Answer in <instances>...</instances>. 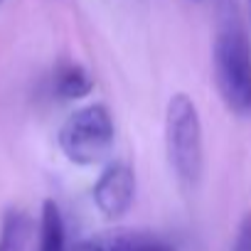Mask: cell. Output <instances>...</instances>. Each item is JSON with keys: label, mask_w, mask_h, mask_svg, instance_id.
<instances>
[{"label": "cell", "mask_w": 251, "mask_h": 251, "mask_svg": "<svg viewBox=\"0 0 251 251\" xmlns=\"http://www.w3.org/2000/svg\"><path fill=\"white\" fill-rule=\"evenodd\" d=\"M54 89L62 99H84V96L91 94L94 79L81 64H64L57 72Z\"/></svg>", "instance_id": "obj_8"}, {"label": "cell", "mask_w": 251, "mask_h": 251, "mask_svg": "<svg viewBox=\"0 0 251 251\" xmlns=\"http://www.w3.org/2000/svg\"><path fill=\"white\" fill-rule=\"evenodd\" d=\"M214 84L224 106L251 118V42L236 23H224L212 47Z\"/></svg>", "instance_id": "obj_1"}, {"label": "cell", "mask_w": 251, "mask_h": 251, "mask_svg": "<svg viewBox=\"0 0 251 251\" xmlns=\"http://www.w3.org/2000/svg\"><path fill=\"white\" fill-rule=\"evenodd\" d=\"M165 151L177 180L195 187L204 170V143L197 103L187 94H175L165 106Z\"/></svg>", "instance_id": "obj_2"}, {"label": "cell", "mask_w": 251, "mask_h": 251, "mask_svg": "<svg viewBox=\"0 0 251 251\" xmlns=\"http://www.w3.org/2000/svg\"><path fill=\"white\" fill-rule=\"evenodd\" d=\"M96 209L106 219H121L128 214L136 200V173L128 163H108L91 190Z\"/></svg>", "instance_id": "obj_4"}, {"label": "cell", "mask_w": 251, "mask_h": 251, "mask_svg": "<svg viewBox=\"0 0 251 251\" xmlns=\"http://www.w3.org/2000/svg\"><path fill=\"white\" fill-rule=\"evenodd\" d=\"M37 251H67V229L54 200L42 202L40 212V246Z\"/></svg>", "instance_id": "obj_6"}, {"label": "cell", "mask_w": 251, "mask_h": 251, "mask_svg": "<svg viewBox=\"0 0 251 251\" xmlns=\"http://www.w3.org/2000/svg\"><path fill=\"white\" fill-rule=\"evenodd\" d=\"M249 10H251V0H249Z\"/></svg>", "instance_id": "obj_10"}, {"label": "cell", "mask_w": 251, "mask_h": 251, "mask_svg": "<svg viewBox=\"0 0 251 251\" xmlns=\"http://www.w3.org/2000/svg\"><path fill=\"white\" fill-rule=\"evenodd\" d=\"M0 3H3V0H0Z\"/></svg>", "instance_id": "obj_11"}, {"label": "cell", "mask_w": 251, "mask_h": 251, "mask_svg": "<svg viewBox=\"0 0 251 251\" xmlns=\"http://www.w3.org/2000/svg\"><path fill=\"white\" fill-rule=\"evenodd\" d=\"M116 141L113 116L103 103H89L67 116L57 133L59 151L74 165L91 168L108 160Z\"/></svg>", "instance_id": "obj_3"}, {"label": "cell", "mask_w": 251, "mask_h": 251, "mask_svg": "<svg viewBox=\"0 0 251 251\" xmlns=\"http://www.w3.org/2000/svg\"><path fill=\"white\" fill-rule=\"evenodd\" d=\"M231 251H251V212L244 214V219L239 222V229H236Z\"/></svg>", "instance_id": "obj_9"}, {"label": "cell", "mask_w": 251, "mask_h": 251, "mask_svg": "<svg viewBox=\"0 0 251 251\" xmlns=\"http://www.w3.org/2000/svg\"><path fill=\"white\" fill-rule=\"evenodd\" d=\"M30 239V219L20 209H8L0 222V251H25Z\"/></svg>", "instance_id": "obj_7"}, {"label": "cell", "mask_w": 251, "mask_h": 251, "mask_svg": "<svg viewBox=\"0 0 251 251\" xmlns=\"http://www.w3.org/2000/svg\"><path fill=\"white\" fill-rule=\"evenodd\" d=\"M79 251H177L170 241L148 231H113L103 239L84 241Z\"/></svg>", "instance_id": "obj_5"}]
</instances>
